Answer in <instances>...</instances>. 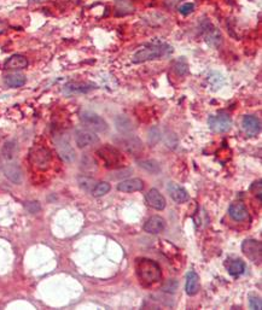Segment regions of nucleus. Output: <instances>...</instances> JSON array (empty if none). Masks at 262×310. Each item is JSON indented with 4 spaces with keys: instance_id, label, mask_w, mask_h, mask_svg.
Masks as SVG:
<instances>
[{
    "instance_id": "obj_1",
    "label": "nucleus",
    "mask_w": 262,
    "mask_h": 310,
    "mask_svg": "<svg viewBox=\"0 0 262 310\" xmlns=\"http://www.w3.org/2000/svg\"><path fill=\"white\" fill-rule=\"evenodd\" d=\"M136 271L141 281L154 285L161 279V268L155 261L141 259L136 261Z\"/></svg>"
},
{
    "instance_id": "obj_2",
    "label": "nucleus",
    "mask_w": 262,
    "mask_h": 310,
    "mask_svg": "<svg viewBox=\"0 0 262 310\" xmlns=\"http://www.w3.org/2000/svg\"><path fill=\"white\" fill-rule=\"evenodd\" d=\"M171 51V47L165 44H152V45L145 46V47L140 48L133 54L132 62L138 64V63H144L147 60H154L161 57L166 56L168 52Z\"/></svg>"
},
{
    "instance_id": "obj_3",
    "label": "nucleus",
    "mask_w": 262,
    "mask_h": 310,
    "mask_svg": "<svg viewBox=\"0 0 262 310\" xmlns=\"http://www.w3.org/2000/svg\"><path fill=\"white\" fill-rule=\"evenodd\" d=\"M80 120L83 121L85 126L89 128V130H93L95 132H100V133H104L108 131L109 126L105 122V120L102 116H99L98 114L92 111H83L80 114Z\"/></svg>"
},
{
    "instance_id": "obj_4",
    "label": "nucleus",
    "mask_w": 262,
    "mask_h": 310,
    "mask_svg": "<svg viewBox=\"0 0 262 310\" xmlns=\"http://www.w3.org/2000/svg\"><path fill=\"white\" fill-rule=\"evenodd\" d=\"M208 123L212 131L217 132V133H225V132L230 131L232 126V119L230 115L220 112V114L214 115V116H210Z\"/></svg>"
},
{
    "instance_id": "obj_5",
    "label": "nucleus",
    "mask_w": 262,
    "mask_h": 310,
    "mask_svg": "<svg viewBox=\"0 0 262 310\" xmlns=\"http://www.w3.org/2000/svg\"><path fill=\"white\" fill-rule=\"evenodd\" d=\"M242 250L244 252L245 256L249 260H252L253 262H261L262 259V245L260 241L248 239L243 241L242 244Z\"/></svg>"
},
{
    "instance_id": "obj_6",
    "label": "nucleus",
    "mask_w": 262,
    "mask_h": 310,
    "mask_svg": "<svg viewBox=\"0 0 262 310\" xmlns=\"http://www.w3.org/2000/svg\"><path fill=\"white\" fill-rule=\"evenodd\" d=\"M75 141L80 149H85V147L97 144L99 141V138L94 132L89 130H79L75 132Z\"/></svg>"
},
{
    "instance_id": "obj_7",
    "label": "nucleus",
    "mask_w": 262,
    "mask_h": 310,
    "mask_svg": "<svg viewBox=\"0 0 262 310\" xmlns=\"http://www.w3.org/2000/svg\"><path fill=\"white\" fill-rule=\"evenodd\" d=\"M31 160L35 167L40 169H46L50 164L51 161V155L47 150L44 149V147H38L32 151Z\"/></svg>"
},
{
    "instance_id": "obj_8",
    "label": "nucleus",
    "mask_w": 262,
    "mask_h": 310,
    "mask_svg": "<svg viewBox=\"0 0 262 310\" xmlns=\"http://www.w3.org/2000/svg\"><path fill=\"white\" fill-rule=\"evenodd\" d=\"M242 128L249 136H256L261 132V122L256 116L247 115L242 120Z\"/></svg>"
},
{
    "instance_id": "obj_9",
    "label": "nucleus",
    "mask_w": 262,
    "mask_h": 310,
    "mask_svg": "<svg viewBox=\"0 0 262 310\" xmlns=\"http://www.w3.org/2000/svg\"><path fill=\"white\" fill-rule=\"evenodd\" d=\"M57 151H58L62 160L68 162V163H72V162L75 161V151L70 146L69 141H67L65 139H61L59 141H57Z\"/></svg>"
},
{
    "instance_id": "obj_10",
    "label": "nucleus",
    "mask_w": 262,
    "mask_h": 310,
    "mask_svg": "<svg viewBox=\"0 0 262 310\" xmlns=\"http://www.w3.org/2000/svg\"><path fill=\"white\" fill-rule=\"evenodd\" d=\"M146 203L156 210H163L166 208V199L156 188H152L146 193Z\"/></svg>"
},
{
    "instance_id": "obj_11",
    "label": "nucleus",
    "mask_w": 262,
    "mask_h": 310,
    "mask_svg": "<svg viewBox=\"0 0 262 310\" xmlns=\"http://www.w3.org/2000/svg\"><path fill=\"white\" fill-rule=\"evenodd\" d=\"M165 227H166L165 219L157 215L151 216V218L145 222V224H144V229H145L147 233H151V234H158V233H161L165 229Z\"/></svg>"
},
{
    "instance_id": "obj_12",
    "label": "nucleus",
    "mask_w": 262,
    "mask_h": 310,
    "mask_svg": "<svg viewBox=\"0 0 262 310\" xmlns=\"http://www.w3.org/2000/svg\"><path fill=\"white\" fill-rule=\"evenodd\" d=\"M4 174L11 182L16 183V185H20V183H22V181H23L22 170L20 167L15 163L6 164V166L4 167Z\"/></svg>"
},
{
    "instance_id": "obj_13",
    "label": "nucleus",
    "mask_w": 262,
    "mask_h": 310,
    "mask_svg": "<svg viewBox=\"0 0 262 310\" xmlns=\"http://www.w3.org/2000/svg\"><path fill=\"white\" fill-rule=\"evenodd\" d=\"M144 188V182L140 179H128L117 185V190L121 192H126V193H132V192L141 191Z\"/></svg>"
},
{
    "instance_id": "obj_14",
    "label": "nucleus",
    "mask_w": 262,
    "mask_h": 310,
    "mask_svg": "<svg viewBox=\"0 0 262 310\" xmlns=\"http://www.w3.org/2000/svg\"><path fill=\"white\" fill-rule=\"evenodd\" d=\"M228 214H230V216L234 221H245L249 218L247 208H245L243 203H233V204H231Z\"/></svg>"
},
{
    "instance_id": "obj_15",
    "label": "nucleus",
    "mask_w": 262,
    "mask_h": 310,
    "mask_svg": "<svg viewBox=\"0 0 262 310\" xmlns=\"http://www.w3.org/2000/svg\"><path fill=\"white\" fill-rule=\"evenodd\" d=\"M95 89L94 85L87 84V82H69L64 86V92L67 94H74V93H87L91 89Z\"/></svg>"
},
{
    "instance_id": "obj_16",
    "label": "nucleus",
    "mask_w": 262,
    "mask_h": 310,
    "mask_svg": "<svg viewBox=\"0 0 262 310\" xmlns=\"http://www.w3.org/2000/svg\"><path fill=\"white\" fill-rule=\"evenodd\" d=\"M27 65H28V60L26 57L21 56V54H15L5 62L4 68L6 70H20L27 68Z\"/></svg>"
},
{
    "instance_id": "obj_17",
    "label": "nucleus",
    "mask_w": 262,
    "mask_h": 310,
    "mask_svg": "<svg viewBox=\"0 0 262 310\" xmlns=\"http://www.w3.org/2000/svg\"><path fill=\"white\" fill-rule=\"evenodd\" d=\"M168 191L171 193V197L175 200L176 203H185L189 200V193L181 186L176 185V183H169Z\"/></svg>"
},
{
    "instance_id": "obj_18",
    "label": "nucleus",
    "mask_w": 262,
    "mask_h": 310,
    "mask_svg": "<svg viewBox=\"0 0 262 310\" xmlns=\"http://www.w3.org/2000/svg\"><path fill=\"white\" fill-rule=\"evenodd\" d=\"M199 291V278L195 271H189L186 278V293L189 296H195Z\"/></svg>"
},
{
    "instance_id": "obj_19",
    "label": "nucleus",
    "mask_w": 262,
    "mask_h": 310,
    "mask_svg": "<svg viewBox=\"0 0 262 310\" xmlns=\"http://www.w3.org/2000/svg\"><path fill=\"white\" fill-rule=\"evenodd\" d=\"M206 29H208V27H207ZM221 39H222V38H221L220 32L218 29H215L214 27L210 26V28L208 30H206V40L209 45L218 47L221 44Z\"/></svg>"
},
{
    "instance_id": "obj_20",
    "label": "nucleus",
    "mask_w": 262,
    "mask_h": 310,
    "mask_svg": "<svg viewBox=\"0 0 262 310\" xmlns=\"http://www.w3.org/2000/svg\"><path fill=\"white\" fill-rule=\"evenodd\" d=\"M5 84L12 89H17V87H22L26 84V76L22 74H10L5 78Z\"/></svg>"
},
{
    "instance_id": "obj_21",
    "label": "nucleus",
    "mask_w": 262,
    "mask_h": 310,
    "mask_svg": "<svg viewBox=\"0 0 262 310\" xmlns=\"http://www.w3.org/2000/svg\"><path fill=\"white\" fill-rule=\"evenodd\" d=\"M245 265L242 260H232L228 262V273L233 276H238L244 273Z\"/></svg>"
},
{
    "instance_id": "obj_22",
    "label": "nucleus",
    "mask_w": 262,
    "mask_h": 310,
    "mask_svg": "<svg viewBox=\"0 0 262 310\" xmlns=\"http://www.w3.org/2000/svg\"><path fill=\"white\" fill-rule=\"evenodd\" d=\"M139 167H140V168H143V169H145L146 172L151 173V174H157V173L161 170L160 164H158V162H156L155 160L140 161L139 162Z\"/></svg>"
},
{
    "instance_id": "obj_23",
    "label": "nucleus",
    "mask_w": 262,
    "mask_h": 310,
    "mask_svg": "<svg viewBox=\"0 0 262 310\" xmlns=\"http://www.w3.org/2000/svg\"><path fill=\"white\" fill-rule=\"evenodd\" d=\"M109 191H110V185H109L108 182H105V181H103V182L97 183V185L94 186L93 190H92V194H93L94 197H102L108 193Z\"/></svg>"
},
{
    "instance_id": "obj_24",
    "label": "nucleus",
    "mask_w": 262,
    "mask_h": 310,
    "mask_svg": "<svg viewBox=\"0 0 262 310\" xmlns=\"http://www.w3.org/2000/svg\"><path fill=\"white\" fill-rule=\"evenodd\" d=\"M174 69H175V71L179 75H185V74L189 71V64H187L186 59L182 57V58L176 60V62L174 63Z\"/></svg>"
},
{
    "instance_id": "obj_25",
    "label": "nucleus",
    "mask_w": 262,
    "mask_h": 310,
    "mask_svg": "<svg viewBox=\"0 0 262 310\" xmlns=\"http://www.w3.org/2000/svg\"><path fill=\"white\" fill-rule=\"evenodd\" d=\"M79 181V186L85 191H92L94 187V180L91 179V177H80L78 179Z\"/></svg>"
},
{
    "instance_id": "obj_26",
    "label": "nucleus",
    "mask_w": 262,
    "mask_h": 310,
    "mask_svg": "<svg viewBox=\"0 0 262 310\" xmlns=\"http://www.w3.org/2000/svg\"><path fill=\"white\" fill-rule=\"evenodd\" d=\"M15 152H16L15 142H11V141L6 142V144L4 145V147H2V155H4V157L6 158V160H11V158H13Z\"/></svg>"
},
{
    "instance_id": "obj_27",
    "label": "nucleus",
    "mask_w": 262,
    "mask_h": 310,
    "mask_svg": "<svg viewBox=\"0 0 262 310\" xmlns=\"http://www.w3.org/2000/svg\"><path fill=\"white\" fill-rule=\"evenodd\" d=\"M249 306H250V309L260 310L262 308L261 298L259 297V296L250 295V297H249Z\"/></svg>"
},
{
    "instance_id": "obj_28",
    "label": "nucleus",
    "mask_w": 262,
    "mask_h": 310,
    "mask_svg": "<svg viewBox=\"0 0 262 310\" xmlns=\"http://www.w3.org/2000/svg\"><path fill=\"white\" fill-rule=\"evenodd\" d=\"M193 10H195V4H193V2H185V4H182L181 6L179 7V12L184 16L192 13Z\"/></svg>"
},
{
    "instance_id": "obj_29",
    "label": "nucleus",
    "mask_w": 262,
    "mask_h": 310,
    "mask_svg": "<svg viewBox=\"0 0 262 310\" xmlns=\"http://www.w3.org/2000/svg\"><path fill=\"white\" fill-rule=\"evenodd\" d=\"M26 208L28 209L29 213L35 214L40 210V205L38 204V202H28L26 204Z\"/></svg>"
},
{
    "instance_id": "obj_30",
    "label": "nucleus",
    "mask_w": 262,
    "mask_h": 310,
    "mask_svg": "<svg viewBox=\"0 0 262 310\" xmlns=\"http://www.w3.org/2000/svg\"><path fill=\"white\" fill-rule=\"evenodd\" d=\"M44 1H47V0H29V2H32V4H39V2Z\"/></svg>"
},
{
    "instance_id": "obj_31",
    "label": "nucleus",
    "mask_w": 262,
    "mask_h": 310,
    "mask_svg": "<svg viewBox=\"0 0 262 310\" xmlns=\"http://www.w3.org/2000/svg\"><path fill=\"white\" fill-rule=\"evenodd\" d=\"M4 28H5V27H4V24H2V23H0V34H1V33H2V32H4V30H5Z\"/></svg>"
},
{
    "instance_id": "obj_32",
    "label": "nucleus",
    "mask_w": 262,
    "mask_h": 310,
    "mask_svg": "<svg viewBox=\"0 0 262 310\" xmlns=\"http://www.w3.org/2000/svg\"><path fill=\"white\" fill-rule=\"evenodd\" d=\"M0 164H1V158H0Z\"/></svg>"
}]
</instances>
